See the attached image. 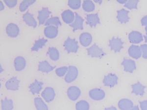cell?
<instances>
[{"mask_svg": "<svg viewBox=\"0 0 147 110\" xmlns=\"http://www.w3.org/2000/svg\"><path fill=\"white\" fill-rule=\"evenodd\" d=\"M51 14V12L48 8H43L41 10H39L37 19L38 20L39 25L45 23Z\"/></svg>", "mask_w": 147, "mask_h": 110, "instance_id": "cell-5", "label": "cell"}, {"mask_svg": "<svg viewBox=\"0 0 147 110\" xmlns=\"http://www.w3.org/2000/svg\"><path fill=\"white\" fill-rule=\"evenodd\" d=\"M129 11L125 9H122L117 12V19L121 23H125L129 21Z\"/></svg>", "mask_w": 147, "mask_h": 110, "instance_id": "cell-19", "label": "cell"}, {"mask_svg": "<svg viewBox=\"0 0 147 110\" xmlns=\"http://www.w3.org/2000/svg\"><path fill=\"white\" fill-rule=\"evenodd\" d=\"M144 38H145V40L146 42H147V35L144 36Z\"/></svg>", "mask_w": 147, "mask_h": 110, "instance_id": "cell-42", "label": "cell"}, {"mask_svg": "<svg viewBox=\"0 0 147 110\" xmlns=\"http://www.w3.org/2000/svg\"><path fill=\"white\" fill-rule=\"evenodd\" d=\"M78 75V69L75 66H69L68 70L65 77V81L68 83H70L77 79Z\"/></svg>", "mask_w": 147, "mask_h": 110, "instance_id": "cell-3", "label": "cell"}, {"mask_svg": "<svg viewBox=\"0 0 147 110\" xmlns=\"http://www.w3.org/2000/svg\"><path fill=\"white\" fill-rule=\"evenodd\" d=\"M42 97L47 102H50L54 100L55 97V90L51 87H48L44 90L41 93Z\"/></svg>", "mask_w": 147, "mask_h": 110, "instance_id": "cell-9", "label": "cell"}, {"mask_svg": "<svg viewBox=\"0 0 147 110\" xmlns=\"http://www.w3.org/2000/svg\"><path fill=\"white\" fill-rule=\"evenodd\" d=\"M82 9L86 12H91L95 10V6L91 1L85 0L82 3Z\"/></svg>", "mask_w": 147, "mask_h": 110, "instance_id": "cell-27", "label": "cell"}, {"mask_svg": "<svg viewBox=\"0 0 147 110\" xmlns=\"http://www.w3.org/2000/svg\"><path fill=\"white\" fill-rule=\"evenodd\" d=\"M80 95V90L77 86H71L67 90V95L69 98L72 101L77 100Z\"/></svg>", "mask_w": 147, "mask_h": 110, "instance_id": "cell-10", "label": "cell"}, {"mask_svg": "<svg viewBox=\"0 0 147 110\" xmlns=\"http://www.w3.org/2000/svg\"><path fill=\"white\" fill-rule=\"evenodd\" d=\"M20 85V81L17 77H12L8 80L5 83V87L8 90L16 91L18 90Z\"/></svg>", "mask_w": 147, "mask_h": 110, "instance_id": "cell-11", "label": "cell"}, {"mask_svg": "<svg viewBox=\"0 0 147 110\" xmlns=\"http://www.w3.org/2000/svg\"><path fill=\"white\" fill-rule=\"evenodd\" d=\"M84 19L79 14L75 13V18L73 22L70 26L73 28L74 31L78 30H82L84 29Z\"/></svg>", "mask_w": 147, "mask_h": 110, "instance_id": "cell-7", "label": "cell"}, {"mask_svg": "<svg viewBox=\"0 0 147 110\" xmlns=\"http://www.w3.org/2000/svg\"><path fill=\"white\" fill-rule=\"evenodd\" d=\"M87 53L91 57L102 58L105 55V53L97 44H94L87 49Z\"/></svg>", "mask_w": 147, "mask_h": 110, "instance_id": "cell-2", "label": "cell"}, {"mask_svg": "<svg viewBox=\"0 0 147 110\" xmlns=\"http://www.w3.org/2000/svg\"><path fill=\"white\" fill-rule=\"evenodd\" d=\"M141 23H142V25L147 26V15L142 19Z\"/></svg>", "mask_w": 147, "mask_h": 110, "instance_id": "cell-38", "label": "cell"}, {"mask_svg": "<svg viewBox=\"0 0 147 110\" xmlns=\"http://www.w3.org/2000/svg\"><path fill=\"white\" fill-rule=\"evenodd\" d=\"M79 39L80 44L86 47L89 46L92 42V37L90 33L84 32L80 34Z\"/></svg>", "mask_w": 147, "mask_h": 110, "instance_id": "cell-16", "label": "cell"}, {"mask_svg": "<svg viewBox=\"0 0 147 110\" xmlns=\"http://www.w3.org/2000/svg\"><path fill=\"white\" fill-rule=\"evenodd\" d=\"M48 40L47 39L44 38H40V39L37 40L34 43V45L31 48V51H37L40 49H41L43 46H45L47 44Z\"/></svg>", "mask_w": 147, "mask_h": 110, "instance_id": "cell-23", "label": "cell"}, {"mask_svg": "<svg viewBox=\"0 0 147 110\" xmlns=\"http://www.w3.org/2000/svg\"><path fill=\"white\" fill-rule=\"evenodd\" d=\"M122 65L124 66L125 71L132 72L136 69V63L132 60L125 59L122 62Z\"/></svg>", "mask_w": 147, "mask_h": 110, "instance_id": "cell-22", "label": "cell"}, {"mask_svg": "<svg viewBox=\"0 0 147 110\" xmlns=\"http://www.w3.org/2000/svg\"><path fill=\"white\" fill-rule=\"evenodd\" d=\"M23 19L24 21L25 22L26 24L30 27L35 28L37 27V23L34 17V15H32L30 12H26L23 15Z\"/></svg>", "mask_w": 147, "mask_h": 110, "instance_id": "cell-12", "label": "cell"}, {"mask_svg": "<svg viewBox=\"0 0 147 110\" xmlns=\"http://www.w3.org/2000/svg\"><path fill=\"white\" fill-rule=\"evenodd\" d=\"M110 49L115 53H118L123 48V42L119 38L113 37L109 41Z\"/></svg>", "mask_w": 147, "mask_h": 110, "instance_id": "cell-4", "label": "cell"}, {"mask_svg": "<svg viewBox=\"0 0 147 110\" xmlns=\"http://www.w3.org/2000/svg\"><path fill=\"white\" fill-rule=\"evenodd\" d=\"M38 70L43 73H50L55 69V67L53 66L47 61H40L38 64Z\"/></svg>", "mask_w": 147, "mask_h": 110, "instance_id": "cell-17", "label": "cell"}, {"mask_svg": "<svg viewBox=\"0 0 147 110\" xmlns=\"http://www.w3.org/2000/svg\"><path fill=\"white\" fill-rule=\"evenodd\" d=\"M68 70V67L67 66H63L59 68H57L55 70V73L59 77H62L65 74H66Z\"/></svg>", "mask_w": 147, "mask_h": 110, "instance_id": "cell-34", "label": "cell"}, {"mask_svg": "<svg viewBox=\"0 0 147 110\" xmlns=\"http://www.w3.org/2000/svg\"><path fill=\"white\" fill-rule=\"evenodd\" d=\"M76 108L77 110H88V104L85 101H80L77 103Z\"/></svg>", "mask_w": 147, "mask_h": 110, "instance_id": "cell-33", "label": "cell"}, {"mask_svg": "<svg viewBox=\"0 0 147 110\" xmlns=\"http://www.w3.org/2000/svg\"><path fill=\"white\" fill-rule=\"evenodd\" d=\"M86 23L90 27H95L100 23L99 15L98 14H89L86 17Z\"/></svg>", "mask_w": 147, "mask_h": 110, "instance_id": "cell-14", "label": "cell"}, {"mask_svg": "<svg viewBox=\"0 0 147 110\" xmlns=\"http://www.w3.org/2000/svg\"><path fill=\"white\" fill-rule=\"evenodd\" d=\"M129 56L135 59H138L142 55V51L138 46L132 45L129 49Z\"/></svg>", "mask_w": 147, "mask_h": 110, "instance_id": "cell-20", "label": "cell"}, {"mask_svg": "<svg viewBox=\"0 0 147 110\" xmlns=\"http://www.w3.org/2000/svg\"><path fill=\"white\" fill-rule=\"evenodd\" d=\"M145 30L146 31V32L147 33V27H146Z\"/></svg>", "mask_w": 147, "mask_h": 110, "instance_id": "cell-43", "label": "cell"}, {"mask_svg": "<svg viewBox=\"0 0 147 110\" xmlns=\"http://www.w3.org/2000/svg\"><path fill=\"white\" fill-rule=\"evenodd\" d=\"M14 68L17 71H21L24 69L26 66V59L22 56H17L14 61Z\"/></svg>", "mask_w": 147, "mask_h": 110, "instance_id": "cell-15", "label": "cell"}, {"mask_svg": "<svg viewBox=\"0 0 147 110\" xmlns=\"http://www.w3.org/2000/svg\"><path fill=\"white\" fill-rule=\"evenodd\" d=\"M4 2L5 5L10 8L15 7L17 4V0H5Z\"/></svg>", "mask_w": 147, "mask_h": 110, "instance_id": "cell-36", "label": "cell"}, {"mask_svg": "<svg viewBox=\"0 0 147 110\" xmlns=\"http://www.w3.org/2000/svg\"><path fill=\"white\" fill-rule=\"evenodd\" d=\"M3 110H12L13 109V103L11 99L5 98L2 102Z\"/></svg>", "mask_w": 147, "mask_h": 110, "instance_id": "cell-29", "label": "cell"}, {"mask_svg": "<svg viewBox=\"0 0 147 110\" xmlns=\"http://www.w3.org/2000/svg\"><path fill=\"white\" fill-rule=\"evenodd\" d=\"M43 83L41 81L35 80L33 83L29 86L30 92L33 94H38L42 90Z\"/></svg>", "mask_w": 147, "mask_h": 110, "instance_id": "cell-18", "label": "cell"}, {"mask_svg": "<svg viewBox=\"0 0 147 110\" xmlns=\"http://www.w3.org/2000/svg\"><path fill=\"white\" fill-rule=\"evenodd\" d=\"M48 54L50 59L53 61H57L59 59L60 53L59 50L55 47H50L48 51Z\"/></svg>", "mask_w": 147, "mask_h": 110, "instance_id": "cell-24", "label": "cell"}, {"mask_svg": "<svg viewBox=\"0 0 147 110\" xmlns=\"http://www.w3.org/2000/svg\"><path fill=\"white\" fill-rule=\"evenodd\" d=\"M127 2V1H118V2L121 3H125Z\"/></svg>", "mask_w": 147, "mask_h": 110, "instance_id": "cell-41", "label": "cell"}, {"mask_svg": "<svg viewBox=\"0 0 147 110\" xmlns=\"http://www.w3.org/2000/svg\"><path fill=\"white\" fill-rule=\"evenodd\" d=\"M129 39L130 42L133 44H138L143 40L142 34L137 31H132L129 33Z\"/></svg>", "mask_w": 147, "mask_h": 110, "instance_id": "cell-21", "label": "cell"}, {"mask_svg": "<svg viewBox=\"0 0 147 110\" xmlns=\"http://www.w3.org/2000/svg\"><path fill=\"white\" fill-rule=\"evenodd\" d=\"M61 17L64 22L66 24H71L75 19V14H74L72 10H67L62 12Z\"/></svg>", "mask_w": 147, "mask_h": 110, "instance_id": "cell-13", "label": "cell"}, {"mask_svg": "<svg viewBox=\"0 0 147 110\" xmlns=\"http://www.w3.org/2000/svg\"><path fill=\"white\" fill-rule=\"evenodd\" d=\"M4 9H5V6H4L3 3L1 1H0V10L2 11Z\"/></svg>", "mask_w": 147, "mask_h": 110, "instance_id": "cell-40", "label": "cell"}, {"mask_svg": "<svg viewBox=\"0 0 147 110\" xmlns=\"http://www.w3.org/2000/svg\"><path fill=\"white\" fill-rule=\"evenodd\" d=\"M69 7L73 10H78L81 5V1L80 0H69L68 2Z\"/></svg>", "mask_w": 147, "mask_h": 110, "instance_id": "cell-32", "label": "cell"}, {"mask_svg": "<svg viewBox=\"0 0 147 110\" xmlns=\"http://www.w3.org/2000/svg\"><path fill=\"white\" fill-rule=\"evenodd\" d=\"M142 51L143 57L147 59V44H143L140 46Z\"/></svg>", "mask_w": 147, "mask_h": 110, "instance_id": "cell-37", "label": "cell"}, {"mask_svg": "<svg viewBox=\"0 0 147 110\" xmlns=\"http://www.w3.org/2000/svg\"><path fill=\"white\" fill-rule=\"evenodd\" d=\"M104 95L105 94L104 92L100 90L96 89L92 90L90 92L91 97L95 100H100L104 98Z\"/></svg>", "mask_w": 147, "mask_h": 110, "instance_id": "cell-26", "label": "cell"}, {"mask_svg": "<svg viewBox=\"0 0 147 110\" xmlns=\"http://www.w3.org/2000/svg\"><path fill=\"white\" fill-rule=\"evenodd\" d=\"M35 2V0H23L19 5V10L21 12H24Z\"/></svg>", "mask_w": 147, "mask_h": 110, "instance_id": "cell-31", "label": "cell"}, {"mask_svg": "<svg viewBox=\"0 0 147 110\" xmlns=\"http://www.w3.org/2000/svg\"><path fill=\"white\" fill-rule=\"evenodd\" d=\"M64 47L67 53H76L79 49L78 42L76 39L68 37L64 42Z\"/></svg>", "mask_w": 147, "mask_h": 110, "instance_id": "cell-1", "label": "cell"}, {"mask_svg": "<svg viewBox=\"0 0 147 110\" xmlns=\"http://www.w3.org/2000/svg\"><path fill=\"white\" fill-rule=\"evenodd\" d=\"M61 23L59 17L54 16V17H50L46 21L45 23V25L46 26H55L56 27H59L61 26Z\"/></svg>", "mask_w": 147, "mask_h": 110, "instance_id": "cell-28", "label": "cell"}, {"mask_svg": "<svg viewBox=\"0 0 147 110\" xmlns=\"http://www.w3.org/2000/svg\"><path fill=\"white\" fill-rule=\"evenodd\" d=\"M138 1H128L125 5V7L129 10L137 9Z\"/></svg>", "mask_w": 147, "mask_h": 110, "instance_id": "cell-35", "label": "cell"}, {"mask_svg": "<svg viewBox=\"0 0 147 110\" xmlns=\"http://www.w3.org/2000/svg\"><path fill=\"white\" fill-rule=\"evenodd\" d=\"M6 33L8 36L11 38H16L18 36L20 29L17 24L10 23L6 27Z\"/></svg>", "mask_w": 147, "mask_h": 110, "instance_id": "cell-6", "label": "cell"}, {"mask_svg": "<svg viewBox=\"0 0 147 110\" xmlns=\"http://www.w3.org/2000/svg\"><path fill=\"white\" fill-rule=\"evenodd\" d=\"M134 90H136V92L140 93L141 92V90H142V88H141L140 86H135Z\"/></svg>", "mask_w": 147, "mask_h": 110, "instance_id": "cell-39", "label": "cell"}, {"mask_svg": "<svg viewBox=\"0 0 147 110\" xmlns=\"http://www.w3.org/2000/svg\"><path fill=\"white\" fill-rule=\"evenodd\" d=\"M117 81V77L115 75L112 74H109L105 77L104 79V83L106 85L112 86Z\"/></svg>", "mask_w": 147, "mask_h": 110, "instance_id": "cell-30", "label": "cell"}, {"mask_svg": "<svg viewBox=\"0 0 147 110\" xmlns=\"http://www.w3.org/2000/svg\"><path fill=\"white\" fill-rule=\"evenodd\" d=\"M34 101L37 110H48V106L41 98L36 97Z\"/></svg>", "mask_w": 147, "mask_h": 110, "instance_id": "cell-25", "label": "cell"}, {"mask_svg": "<svg viewBox=\"0 0 147 110\" xmlns=\"http://www.w3.org/2000/svg\"><path fill=\"white\" fill-rule=\"evenodd\" d=\"M58 33V27L55 26H47L44 30L45 36L49 39L55 38L57 36Z\"/></svg>", "mask_w": 147, "mask_h": 110, "instance_id": "cell-8", "label": "cell"}]
</instances>
